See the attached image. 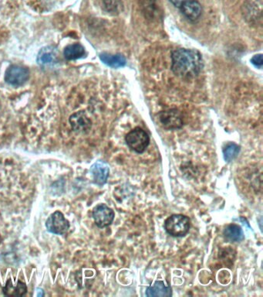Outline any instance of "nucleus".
<instances>
[{"label": "nucleus", "mask_w": 263, "mask_h": 297, "mask_svg": "<svg viewBox=\"0 0 263 297\" xmlns=\"http://www.w3.org/2000/svg\"><path fill=\"white\" fill-rule=\"evenodd\" d=\"M173 72L183 78L195 77L203 68V60L199 52L193 49H178L171 55Z\"/></svg>", "instance_id": "1"}, {"label": "nucleus", "mask_w": 263, "mask_h": 297, "mask_svg": "<svg viewBox=\"0 0 263 297\" xmlns=\"http://www.w3.org/2000/svg\"><path fill=\"white\" fill-rule=\"evenodd\" d=\"M167 232L173 237H184L190 229V220L185 215H173L165 222Z\"/></svg>", "instance_id": "2"}, {"label": "nucleus", "mask_w": 263, "mask_h": 297, "mask_svg": "<svg viewBox=\"0 0 263 297\" xmlns=\"http://www.w3.org/2000/svg\"><path fill=\"white\" fill-rule=\"evenodd\" d=\"M125 141L130 150L137 154H143L149 145L150 138L145 130L137 127L126 135Z\"/></svg>", "instance_id": "3"}, {"label": "nucleus", "mask_w": 263, "mask_h": 297, "mask_svg": "<svg viewBox=\"0 0 263 297\" xmlns=\"http://www.w3.org/2000/svg\"><path fill=\"white\" fill-rule=\"evenodd\" d=\"M30 78V71L28 68L20 65H12L6 72V81L10 85L19 86L23 85L27 82Z\"/></svg>", "instance_id": "4"}, {"label": "nucleus", "mask_w": 263, "mask_h": 297, "mask_svg": "<svg viewBox=\"0 0 263 297\" xmlns=\"http://www.w3.org/2000/svg\"><path fill=\"white\" fill-rule=\"evenodd\" d=\"M46 227L49 232L63 234L69 230L70 223L60 212H55L46 220Z\"/></svg>", "instance_id": "5"}, {"label": "nucleus", "mask_w": 263, "mask_h": 297, "mask_svg": "<svg viewBox=\"0 0 263 297\" xmlns=\"http://www.w3.org/2000/svg\"><path fill=\"white\" fill-rule=\"evenodd\" d=\"M114 216V211L104 204L97 205L93 210V218L98 228H105L111 225Z\"/></svg>", "instance_id": "6"}, {"label": "nucleus", "mask_w": 263, "mask_h": 297, "mask_svg": "<svg viewBox=\"0 0 263 297\" xmlns=\"http://www.w3.org/2000/svg\"><path fill=\"white\" fill-rule=\"evenodd\" d=\"M159 121L161 126L167 129H177L182 127L181 114L177 110L165 111L160 113Z\"/></svg>", "instance_id": "7"}, {"label": "nucleus", "mask_w": 263, "mask_h": 297, "mask_svg": "<svg viewBox=\"0 0 263 297\" xmlns=\"http://www.w3.org/2000/svg\"><path fill=\"white\" fill-rule=\"evenodd\" d=\"M91 173L94 183L102 186L107 183L110 173V167L105 162L97 161L91 167Z\"/></svg>", "instance_id": "8"}, {"label": "nucleus", "mask_w": 263, "mask_h": 297, "mask_svg": "<svg viewBox=\"0 0 263 297\" xmlns=\"http://www.w3.org/2000/svg\"><path fill=\"white\" fill-rule=\"evenodd\" d=\"M58 53L57 49L54 46H48L42 48L37 56V63L41 66H52L57 63Z\"/></svg>", "instance_id": "9"}, {"label": "nucleus", "mask_w": 263, "mask_h": 297, "mask_svg": "<svg viewBox=\"0 0 263 297\" xmlns=\"http://www.w3.org/2000/svg\"><path fill=\"white\" fill-rule=\"evenodd\" d=\"M70 123L75 132H87L91 128V121L84 112H78L72 115L70 118Z\"/></svg>", "instance_id": "10"}, {"label": "nucleus", "mask_w": 263, "mask_h": 297, "mask_svg": "<svg viewBox=\"0 0 263 297\" xmlns=\"http://www.w3.org/2000/svg\"><path fill=\"white\" fill-rule=\"evenodd\" d=\"M183 15L190 20H196L202 15L203 8L196 0H187L181 7Z\"/></svg>", "instance_id": "11"}, {"label": "nucleus", "mask_w": 263, "mask_h": 297, "mask_svg": "<svg viewBox=\"0 0 263 297\" xmlns=\"http://www.w3.org/2000/svg\"><path fill=\"white\" fill-rule=\"evenodd\" d=\"M171 295L172 291L171 286L165 285L164 281H156L146 290V295L148 297H170Z\"/></svg>", "instance_id": "12"}, {"label": "nucleus", "mask_w": 263, "mask_h": 297, "mask_svg": "<svg viewBox=\"0 0 263 297\" xmlns=\"http://www.w3.org/2000/svg\"><path fill=\"white\" fill-rule=\"evenodd\" d=\"M223 235L230 241L239 242L244 239V233L242 228L237 225H229L224 229Z\"/></svg>", "instance_id": "13"}, {"label": "nucleus", "mask_w": 263, "mask_h": 297, "mask_svg": "<svg viewBox=\"0 0 263 297\" xmlns=\"http://www.w3.org/2000/svg\"><path fill=\"white\" fill-rule=\"evenodd\" d=\"M85 55L84 46L80 43L68 45L64 49L63 55L68 61L79 59Z\"/></svg>", "instance_id": "14"}, {"label": "nucleus", "mask_w": 263, "mask_h": 297, "mask_svg": "<svg viewBox=\"0 0 263 297\" xmlns=\"http://www.w3.org/2000/svg\"><path fill=\"white\" fill-rule=\"evenodd\" d=\"M100 58L105 65L111 68H120L126 65V59L120 55H112L109 54H101Z\"/></svg>", "instance_id": "15"}, {"label": "nucleus", "mask_w": 263, "mask_h": 297, "mask_svg": "<svg viewBox=\"0 0 263 297\" xmlns=\"http://www.w3.org/2000/svg\"><path fill=\"white\" fill-rule=\"evenodd\" d=\"M27 288L23 282H18L17 286H14L11 279L8 281L5 287H4V292L7 295L10 296H20L27 293Z\"/></svg>", "instance_id": "16"}, {"label": "nucleus", "mask_w": 263, "mask_h": 297, "mask_svg": "<svg viewBox=\"0 0 263 297\" xmlns=\"http://www.w3.org/2000/svg\"><path fill=\"white\" fill-rule=\"evenodd\" d=\"M239 151H240V147L239 145L235 143L229 144L223 151L225 161L227 162L232 161L234 159L236 158L237 156L239 155Z\"/></svg>", "instance_id": "17"}, {"label": "nucleus", "mask_w": 263, "mask_h": 297, "mask_svg": "<svg viewBox=\"0 0 263 297\" xmlns=\"http://www.w3.org/2000/svg\"><path fill=\"white\" fill-rule=\"evenodd\" d=\"M251 62H252L255 66L258 67V68H261L263 64L262 55H255V56L252 58V60H251Z\"/></svg>", "instance_id": "18"}, {"label": "nucleus", "mask_w": 263, "mask_h": 297, "mask_svg": "<svg viewBox=\"0 0 263 297\" xmlns=\"http://www.w3.org/2000/svg\"><path fill=\"white\" fill-rule=\"evenodd\" d=\"M170 1H171V4H172L174 7L180 8V7H181V6L187 1V0H170Z\"/></svg>", "instance_id": "19"}]
</instances>
